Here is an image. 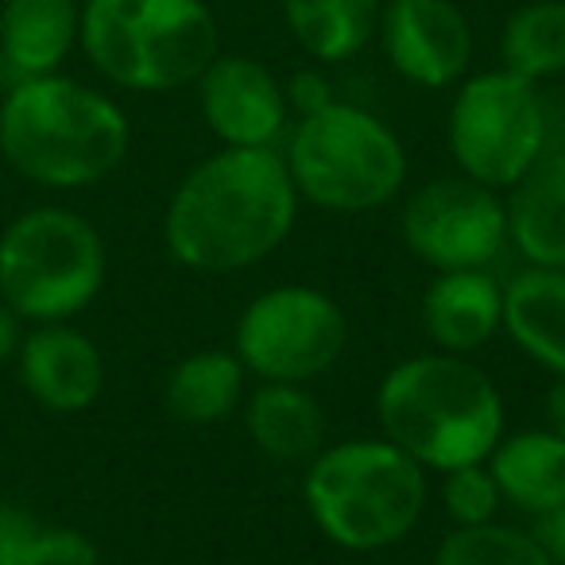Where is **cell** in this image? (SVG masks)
<instances>
[{
    "label": "cell",
    "instance_id": "obj_6",
    "mask_svg": "<svg viewBox=\"0 0 565 565\" xmlns=\"http://www.w3.org/2000/svg\"><path fill=\"white\" fill-rule=\"evenodd\" d=\"M282 159L302 202L326 213H372L407 182L399 136L376 113L349 102L295 120Z\"/></svg>",
    "mask_w": 565,
    "mask_h": 565
},
{
    "label": "cell",
    "instance_id": "obj_7",
    "mask_svg": "<svg viewBox=\"0 0 565 565\" xmlns=\"http://www.w3.org/2000/svg\"><path fill=\"white\" fill-rule=\"evenodd\" d=\"M109 252L89 217L32 205L0 233V299L24 322H71L102 295Z\"/></svg>",
    "mask_w": 565,
    "mask_h": 565
},
{
    "label": "cell",
    "instance_id": "obj_22",
    "mask_svg": "<svg viewBox=\"0 0 565 565\" xmlns=\"http://www.w3.org/2000/svg\"><path fill=\"white\" fill-rule=\"evenodd\" d=\"M503 71L526 82L565 74V0H526L500 28Z\"/></svg>",
    "mask_w": 565,
    "mask_h": 565
},
{
    "label": "cell",
    "instance_id": "obj_25",
    "mask_svg": "<svg viewBox=\"0 0 565 565\" xmlns=\"http://www.w3.org/2000/svg\"><path fill=\"white\" fill-rule=\"evenodd\" d=\"M441 508L457 526H480L495 523L503 508V492L495 484L488 461L461 465V469L441 472Z\"/></svg>",
    "mask_w": 565,
    "mask_h": 565
},
{
    "label": "cell",
    "instance_id": "obj_21",
    "mask_svg": "<svg viewBox=\"0 0 565 565\" xmlns=\"http://www.w3.org/2000/svg\"><path fill=\"white\" fill-rule=\"evenodd\" d=\"M248 369L236 353L225 349H198L182 356L163 384V403L174 423L182 426H213L236 411L244 399Z\"/></svg>",
    "mask_w": 565,
    "mask_h": 565
},
{
    "label": "cell",
    "instance_id": "obj_2",
    "mask_svg": "<svg viewBox=\"0 0 565 565\" xmlns=\"http://www.w3.org/2000/svg\"><path fill=\"white\" fill-rule=\"evenodd\" d=\"M132 148V125L109 94L66 74L12 82L0 102V156L43 190L105 182Z\"/></svg>",
    "mask_w": 565,
    "mask_h": 565
},
{
    "label": "cell",
    "instance_id": "obj_15",
    "mask_svg": "<svg viewBox=\"0 0 565 565\" xmlns=\"http://www.w3.org/2000/svg\"><path fill=\"white\" fill-rule=\"evenodd\" d=\"M82 0H4L0 4V66L12 82L58 74L78 47Z\"/></svg>",
    "mask_w": 565,
    "mask_h": 565
},
{
    "label": "cell",
    "instance_id": "obj_9",
    "mask_svg": "<svg viewBox=\"0 0 565 565\" xmlns=\"http://www.w3.org/2000/svg\"><path fill=\"white\" fill-rule=\"evenodd\" d=\"M349 318L307 282H282L256 295L236 318L233 353L264 384H310L345 356Z\"/></svg>",
    "mask_w": 565,
    "mask_h": 565
},
{
    "label": "cell",
    "instance_id": "obj_28",
    "mask_svg": "<svg viewBox=\"0 0 565 565\" xmlns=\"http://www.w3.org/2000/svg\"><path fill=\"white\" fill-rule=\"evenodd\" d=\"M20 341H24V318L0 299V364L17 361Z\"/></svg>",
    "mask_w": 565,
    "mask_h": 565
},
{
    "label": "cell",
    "instance_id": "obj_3",
    "mask_svg": "<svg viewBox=\"0 0 565 565\" xmlns=\"http://www.w3.org/2000/svg\"><path fill=\"white\" fill-rule=\"evenodd\" d=\"M376 418L392 446L434 472L488 461L508 426L500 387L457 353L395 364L376 387Z\"/></svg>",
    "mask_w": 565,
    "mask_h": 565
},
{
    "label": "cell",
    "instance_id": "obj_1",
    "mask_svg": "<svg viewBox=\"0 0 565 565\" xmlns=\"http://www.w3.org/2000/svg\"><path fill=\"white\" fill-rule=\"evenodd\" d=\"M299 202L279 148H221L174 186L163 244L186 271H244L282 248Z\"/></svg>",
    "mask_w": 565,
    "mask_h": 565
},
{
    "label": "cell",
    "instance_id": "obj_5",
    "mask_svg": "<svg viewBox=\"0 0 565 565\" xmlns=\"http://www.w3.org/2000/svg\"><path fill=\"white\" fill-rule=\"evenodd\" d=\"M302 500L318 531L341 550H392L418 526L426 508V469L387 438L322 446L307 465Z\"/></svg>",
    "mask_w": 565,
    "mask_h": 565
},
{
    "label": "cell",
    "instance_id": "obj_29",
    "mask_svg": "<svg viewBox=\"0 0 565 565\" xmlns=\"http://www.w3.org/2000/svg\"><path fill=\"white\" fill-rule=\"evenodd\" d=\"M542 411H546V430L565 438V376H554L546 399H542Z\"/></svg>",
    "mask_w": 565,
    "mask_h": 565
},
{
    "label": "cell",
    "instance_id": "obj_18",
    "mask_svg": "<svg viewBox=\"0 0 565 565\" xmlns=\"http://www.w3.org/2000/svg\"><path fill=\"white\" fill-rule=\"evenodd\" d=\"M244 430L271 461L310 465L326 446V407L307 384H264L244 407Z\"/></svg>",
    "mask_w": 565,
    "mask_h": 565
},
{
    "label": "cell",
    "instance_id": "obj_17",
    "mask_svg": "<svg viewBox=\"0 0 565 565\" xmlns=\"http://www.w3.org/2000/svg\"><path fill=\"white\" fill-rule=\"evenodd\" d=\"M503 330L554 376H565V267H526L503 287Z\"/></svg>",
    "mask_w": 565,
    "mask_h": 565
},
{
    "label": "cell",
    "instance_id": "obj_12",
    "mask_svg": "<svg viewBox=\"0 0 565 565\" xmlns=\"http://www.w3.org/2000/svg\"><path fill=\"white\" fill-rule=\"evenodd\" d=\"M194 86L202 120L221 148H279L291 132L287 89L259 58L217 51Z\"/></svg>",
    "mask_w": 565,
    "mask_h": 565
},
{
    "label": "cell",
    "instance_id": "obj_24",
    "mask_svg": "<svg viewBox=\"0 0 565 565\" xmlns=\"http://www.w3.org/2000/svg\"><path fill=\"white\" fill-rule=\"evenodd\" d=\"M434 565H554L531 531L508 523L454 526L434 550Z\"/></svg>",
    "mask_w": 565,
    "mask_h": 565
},
{
    "label": "cell",
    "instance_id": "obj_4",
    "mask_svg": "<svg viewBox=\"0 0 565 565\" xmlns=\"http://www.w3.org/2000/svg\"><path fill=\"white\" fill-rule=\"evenodd\" d=\"M78 47L113 86L174 94L202 78L221 35L205 0H82Z\"/></svg>",
    "mask_w": 565,
    "mask_h": 565
},
{
    "label": "cell",
    "instance_id": "obj_27",
    "mask_svg": "<svg viewBox=\"0 0 565 565\" xmlns=\"http://www.w3.org/2000/svg\"><path fill=\"white\" fill-rule=\"evenodd\" d=\"M531 534L542 542V550L550 554V562L565 565V503L554 511H546V515H539V526H534Z\"/></svg>",
    "mask_w": 565,
    "mask_h": 565
},
{
    "label": "cell",
    "instance_id": "obj_23",
    "mask_svg": "<svg viewBox=\"0 0 565 565\" xmlns=\"http://www.w3.org/2000/svg\"><path fill=\"white\" fill-rule=\"evenodd\" d=\"M0 565H102V554L89 534L0 503Z\"/></svg>",
    "mask_w": 565,
    "mask_h": 565
},
{
    "label": "cell",
    "instance_id": "obj_11",
    "mask_svg": "<svg viewBox=\"0 0 565 565\" xmlns=\"http://www.w3.org/2000/svg\"><path fill=\"white\" fill-rule=\"evenodd\" d=\"M376 40L403 82L446 89L469 74L472 28L454 0H384Z\"/></svg>",
    "mask_w": 565,
    "mask_h": 565
},
{
    "label": "cell",
    "instance_id": "obj_14",
    "mask_svg": "<svg viewBox=\"0 0 565 565\" xmlns=\"http://www.w3.org/2000/svg\"><path fill=\"white\" fill-rule=\"evenodd\" d=\"M418 315L438 353L469 356L503 330V287L488 267L438 271L426 287Z\"/></svg>",
    "mask_w": 565,
    "mask_h": 565
},
{
    "label": "cell",
    "instance_id": "obj_16",
    "mask_svg": "<svg viewBox=\"0 0 565 565\" xmlns=\"http://www.w3.org/2000/svg\"><path fill=\"white\" fill-rule=\"evenodd\" d=\"M503 202L519 256L531 267H565V148L546 151Z\"/></svg>",
    "mask_w": 565,
    "mask_h": 565
},
{
    "label": "cell",
    "instance_id": "obj_10",
    "mask_svg": "<svg viewBox=\"0 0 565 565\" xmlns=\"http://www.w3.org/2000/svg\"><path fill=\"white\" fill-rule=\"evenodd\" d=\"M399 233L411 256L434 271L488 267L508 244V202L465 174L434 179L407 198Z\"/></svg>",
    "mask_w": 565,
    "mask_h": 565
},
{
    "label": "cell",
    "instance_id": "obj_8",
    "mask_svg": "<svg viewBox=\"0 0 565 565\" xmlns=\"http://www.w3.org/2000/svg\"><path fill=\"white\" fill-rule=\"evenodd\" d=\"M546 105L539 86L511 71L465 74L449 105L446 140L465 179L511 190L546 156Z\"/></svg>",
    "mask_w": 565,
    "mask_h": 565
},
{
    "label": "cell",
    "instance_id": "obj_20",
    "mask_svg": "<svg viewBox=\"0 0 565 565\" xmlns=\"http://www.w3.org/2000/svg\"><path fill=\"white\" fill-rule=\"evenodd\" d=\"M384 0H282V24L318 66L361 55L380 28Z\"/></svg>",
    "mask_w": 565,
    "mask_h": 565
},
{
    "label": "cell",
    "instance_id": "obj_19",
    "mask_svg": "<svg viewBox=\"0 0 565 565\" xmlns=\"http://www.w3.org/2000/svg\"><path fill=\"white\" fill-rule=\"evenodd\" d=\"M503 503L526 511V515H546L565 503V438L554 430H519L503 434L500 446L488 457Z\"/></svg>",
    "mask_w": 565,
    "mask_h": 565
},
{
    "label": "cell",
    "instance_id": "obj_13",
    "mask_svg": "<svg viewBox=\"0 0 565 565\" xmlns=\"http://www.w3.org/2000/svg\"><path fill=\"white\" fill-rule=\"evenodd\" d=\"M24 392L55 415L89 411L105 392V356L89 333L66 322H47L24 333L17 353Z\"/></svg>",
    "mask_w": 565,
    "mask_h": 565
},
{
    "label": "cell",
    "instance_id": "obj_26",
    "mask_svg": "<svg viewBox=\"0 0 565 565\" xmlns=\"http://www.w3.org/2000/svg\"><path fill=\"white\" fill-rule=\"evenodd\" d=\"M282 89H287V105H291L295 117H307V113H318L330 102H338L330 78H326L318 66H307V71L291 74V82H282Z\"/></svg>",
    "mask_w": 565,
    "mask_h": 565
}]
</instances>
